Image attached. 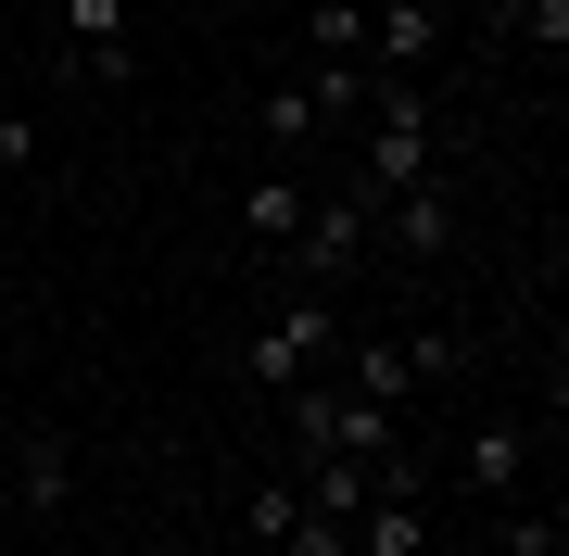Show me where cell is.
Here are the masks:
<instances>
[{
    "mask_svg": "<svg viewBox=\"0 0 569 556\" xmlns=\"http://www.w3.org/2000/svg\"><path fill=\"white\" fill-rule=\"evenodd\" d=\"M430 165H443V114H430V89L418 77H380V89H367V114H355V190H367V203H392V190H418Z\"/></svg>",
    "mask_w": 569,
    "mask_h": 556,
    "instance_id": "6da1fadb",
    "label": "cell"
},
{
    "mask_svg": "<svg viewBox=\"0 0 569 556\" xmlns=\"http://www.w3.org/2000/svg\"><path fill=\"white\" fill-rule=\"evenodd\" d=\"M291 443H305V455H342V468H418L406 417L367 405V392H342V380H305V392H291Z\"/></svg>",
    "mask_w": 569,
    "mask_h": 556,
    "instance_id": "7a4b0ae2",
    "label": "cell"
},
{
    "mask_svg": "<svg viewBox=\"0 0 569 556\" xmlns=\"http://www.w3.org/2000/svg\"><path fill=\"white\" fill-rule=\"evenodd\" d=\"M329 342H342V304H329V291H279V304L253 316V342H241V380L305 392V380L329 367Z\"/></svg>",
    "mask_w": 569,
    "mask_h": 556,
    "instance_id": "3957f363",
    "label": "cell"
},
{
    "mask_svg": "<svg viewBox=\"0 0 569 556\" xmlns=\"http://www.w3.org/2000/svg\"><path fill=\"white\" fill-rule=\"evenodd\" d=\"M367 241H380V203L342 178V190H317V203H305V228H291V253H279V279H291V291H329V279L367 266Z\"/></svg>",
    "mask_w": 569,
    "mask_h": 556,
    "instance_id": "277c9868",
    "label": "cell"
},
{
    "mask_svg": "<svg viewBox=\"0 0 569 556\" xmlns=\"http://www.w3.org/2000/svg\"><path fill=\"white\" fill-rule=\"evenodd\" d=\"M443 51V13L430 0H367V77H418Z\"/></svg>",
    "mask_w": 569,
    "mask_h": 556,
    "instance_id": "5b68a950",
    "label": "cell"
},
{
    "mask_svg": "<svg viewBox=\"0 0 569 556\" xmlns=\"http://www.w3.org/2000/svg\"><path fill=\"white\" fill-rule=\"evenodd\" d=\"M519 481H531V431H519V417H481V431L456 443V494H493V506H507Z\"/></svg>",
    "mask_w": 569,
    "mask_h": 556,
    "instance_id": "8992f818",
    "label": "cell"
},
{
    "mask_svg": "<svg viewBox=\"0 0 569 556\" xmlns=\"http://www.w3.org/2000/svg\"><path fill=\"white\" fill-rule=\"evenodd\" d=\"M380 228H392V253H406V266H443V241H456V203H443V178L392 190V203H380Z\"/></svg>",
    "mask_w": 569,
    "mask_h": 556,
    "instance_id": "52a82bcc",
    "label": "cell"
},
{
    "mask_svg": "<svg viewBox=\"0 0 569 556\" xmlns=\"http://www.w3.org/2000/svg\"><path fill=\"white\" fill-rule=\"evenodd\" d=\"M0 468H13V494L39 506V518L77 494V443H63V431H13V443H0Z\"/></svg>",
    "mask_w": 569,
    "mask_h": 556,
    "instance_id": "ba28073f",
    "label": "cell"
},
{
    "mask_svg": "<svg viewBox=\"0 0 569 556\" xmlns=\"http://www.w3.org/2000/svg\"><path fill=\"white\" fill-rule=\"evenodd\" d=\"M342 392H367V405H392V417H406V405H418V342H406V330L355 342V354H342Z\"/></svg>",
    "mask_w": 569,
    "mask_h": 556,
    "instance_id": "9c48e42d",
    "label": "cell"
},
{
    "mask_svg": "<svg viewBox=\"0 0 569 556\" xmlns=\"http://www.w3.org/2000/svg\"><path fill=\"white\" fill-rule=\"evenodd\" d=\"M305 203H317V190L291 178V165L241 178V228H253V253H291V228H305Z\"/></svg>",
    "mask_w": 569,
    "mask_h": 556,
    "instance_id": "30bf717a",
    "label": "cell"
},
{
    "mask_svg": "<svg viewBox=\"0 0 569 556\" xmlns=\"http://www.w3.org/2000/svg\"><path fill=\"white\" fill-rule=\"evenodd\" d=\"M63 39L89 77H127V0H63Z\"/></svg>",
    "mask_w": 569,
    "mask_h": 556,
    "instance_id": "8fae6325",
    "label": "cell"
},
{
    "mask_svg": "<svg viewBox=\"0 0 569 556\" xmlns=\"http://www.w3.org/2000/svg\"><path fill=\"white\" fill-rule=\"evenodd\" d=\"M305 518V481H241V544H266L279 556V532Z\"/></svg>",
    "mask_w": 569,
    "mask_h": 556,
    "instance_id": "7c38bea8",
    "label": "cell"
},
{
    "mask_svg": "<svg viewBox=\"0 0 569 556\" xmlns=\"http://www.w3.org/2000/svg\"><path fill=\"white\" fill-rule=\"evenodd\" d=\"M305 39H317V63H367V0H317Z\"/></svg>",
    "mask_w": 569,
    "mask_h": 556,
    "instance_id": "4fadbf2b",
    "label": "cell"
},
{
    "mask_svg": "<svg viewBox=\"0 0 569 556\" xmlns=\"http://www.w3.org/2000/svg\"><path fill=\"white\" fill-rule=\"evenodd\" d=\"M279 556H342V518H317V506H305V518L279 532Z\"/></svg>",
    "mask_w": 569,
    "mask_h": 556,
    "instance_id": "5bb4252c",
    "label": "cell"
},
{
    "mask_svg": "<svg viewBox=\"0 0 569 556\" xmlns=\"http://www.w3.org/2000/svg\"><path fill=\"white\" fill-rule=\"evenodd\" d=\"M0 165H13V178H26V165H39V127H26L13 102H0Z\"/></svg>",
    "mask_w": 569,
    "mask_h": 556,
    "instance_id": "9a60e30c",
    "label": "cell"
},
{
    "mask_svg": "<svg viewBox=\"0 0 569 556\" xmlns=\"http://www.w3.org/2000/svg\"><path fill=\"white\" fill-rule=\"evenodd\" d=\"M507 13H519V0H493V26H507Z\"/></svg>",
    "mask_w": 569,
    "mask_h": 556,
    "instance_id": "2e32d148",
    "label": "cell"
},
{
    "mask_svg": "<svg viewBox=\"0 0 569 556\" xmlns=\"http://www.w3.org/2000/svg\"><path fill=\"white\" fill-rule=\"evenodd\" d=\"M493 556H519V544H493Z\"/></svg>",
    "mask_w": 569,
    "mask_h": 556,
    "instance_id": "e0dca14e",
    "label": "cell"
},
{
    "mask_svg": "<svg viewBox=\"0 0 569 556\" xmlns=\"http://www.w3.org/2000/svg\"><path fill=\"white\" fill-rule=\"evenodd\" d=\"M0 443H13V431H0Z\"/></svg>",
    "mask_w": 569,
    "mask_h": 556,
    "instance_id": "ac0fdd59",
    "label": "cell"
}]
</instances>
